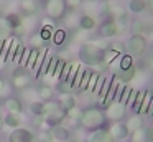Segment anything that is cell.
I'll return each mask as SVG.
<instances>
[{"instance_id": "obj_40", "label": "cell", "mask_w": 153, "mask_h": 142, "mask_svg": "<svg viewBox=\"0 0 153 142\" xmlns=\"http://www.w3.org/2000/svg\"><path fill=\"white\" fill-rule=\"evenodd\" d=\"M150 99H152V91H148V89H146V94H145V99H143V102H142V107H140V114H146V112H148Z\"/></svg>"}, {"instance_id": "obj_43", "label": "cell", "mask_w": 153, "mask_h": 142, "mask_svg": "<svg viewBox=\"0 0 153 142\" xmlns=\"http://www.w3.org/2000/svg\"><path fill=\"white\" fill-rule=\"evenodd\" d=\"M64 66H66V59L59 58V61H58V65H56V69H54V73H53V78L59 79V76H61V73H63Z\"/></svg>"}, {"instance_id": "obj_29", "label": "cell", "mask_w": 153, "mask_h": 142, "mask_svg": "<svg viewBox=\"0 0 153 142\" xmlns=\"http://www.w3.org/2000/svg\"><path fill=\"white\" fill-rule=\"evenodd\" d=\"M40 50L41 48H33V46H30V56H28V61H27V69L28 71L33 69L35 63H36V58H38V55H40Z\"/></svg>"}, {"instance_id": "obj_1", "label": "cell", "mask_w": 153, "mask_h": 142, "mask_svg": "<svg viewBox=\"0 0 153 142\" xmlns=\"http://www.w3.org/2000/svg\"><path fill=\"white\" fill-rule=\"evenodd\" d=\"M81 63L87 66H100L105 63V50L97 45V41H84L77 51Z\"/></svg>"}, {"instance_id": "obj_42", "label": "cell", "mask_w": 153, "mask_h": 142, "mask_svg": "<svg viewBox=\"0 0 153 142\" xmlns=\"http://www.w3.org/2000/svg\"><path fill=\"white\" fill-rule=\"evenodd\" d=\"M130 92H132V88H128V86L123 84V89H122V96H120L119 102H122V104L127 106V102H128V98H130Z\"/></svg>"}, {"instance_id": "obj_8", "label": "cell", "mask_w": 153, "mask_h": 142, "mask_svg": "<svg viewBox=\"0 0 153 142\" xmlns=\"http://www.w3.org/2000/svg\"><path fill=\"white\" fill-rule=\"evenodd\" d=\"M110 132V135L114 137V140H127V139L130 137V131L128 127H127V124H123V122L117 121V122H112L110 124V127H107Z\"/></svg>"}, {"instance_id": "obj_21", "label": "cell", "mask_w": 153, "mask_h": 142, "mask_svg": "<svg viewBox=\"0 0 153 142\" xmlns=\"http://www.w3.org/2000/svg\"><path fill=\"white\" fill-rule=\"evenodd\" d=\"M58 102H59L61 109H64V111H69V109H73L76 104V98H74V94H61V98L58 99Z\"/></svg>"}, {"instance_id": "obj_13", "label": "cell", "mask_w": 153, "mask_h": 142, "mask_svg": "<svg viewBox=\"0 0 153 142\" xmlns=\"http://www.w3.org/2000/svg\"><path fill=\"white\" fill-rule=\"evenodd\" d=\"M50 132H51L53 140H56V142H68L71 139V131L63 124H58L54 127H51Z\"/></svg>"}, {"instance_id": "obj_3", "label": "cell", "mask_w": 153, "mask_h": 142, "mask_svg": "<svg viewBox=\"0 0 153 142\" xmlns=\"http://www.w3.org/2000/svg\"><path fill=\"white\" fill-rule=\"evenodd\" d=\"M10 83L13 86V89L17 91H25L28 86L31 84V78L30 74L27 73V68H17L12 71V76H10Z\"/></svg>"}, {"instance_id": "obj_44", "label": "cell", "mask_w": 153, "mask_h": 142, "mask_svg": "<svg viewBox=\"0 0 153 142\" xmlns=\"http://www.w3.org/2000/svg\"><path fill=\"white\" fill-rule=\"evenodd\" d=\"M38 140H40V142H54L53 137H51L50 129H46V131H41L40 134H38Z\"/></svg>"}, {"instance_id": "obj_6", "label": "cell", "mask_w": 153, "mask_h": 142, "mask_svg": "<svg viewBox=\"0 0 153 142\" xmlns=\"http://www.w3.org/2000/svg\"><path fill=\"white\" fill-rule=\"evenodd\" d=\"M7 142H35V134L30 129L18 127V129H13L8 134Z\"/></svg>"}, {"instance_id": "obj_5", "label": "cell", "mask_w": 153, "mask_h": 142, "mask_svg": "<svg viewBox=\"0 0 153 142\" xmlns=\"http://www.w3.org/2000/svg\"><path fill=\"white\" fill-rule=\"evenodd\" d=\"M66 3L64 0H48L46 5H45V12L50 18L53 20H59L66 15Z\"/></svg>"}, {"instance_id": "obj_52", "label": "cell", "mask_w": 153, "mask_h": 142, "mask_svg": "<svg viewBox=\"0 0 153 142\" xmlns=\"http://www.w3.org/2000/svg\"><path fill=\"white\" fill-rule=\"evenodd\" d=\"M2 127H4V117L0 116V131H2Z\"/></svg>"}, {"instance_id": "obj_16", "label": "cell", "mask_w": 153, "mask_h": 142, "mask_svg": "<svg viewBox=\"0 0 153 142\" xmlns=\"http://www.w3.org/2000/svg\"><path fill=\"white\" fill-rule=\"evenodd\" d=\"M4 106L7 112H15V114H22L23 112V104H22V101L18 98H7Z\"/></svg>"}, {"instance_id": "obj_31", "label": "cell", "mask_w": 153, "mask_h": 142, "mask_svg": "<svg viewBox=\"0 0 153 142\" xmlns=\"http://www.w3.org/2000/svg\"><path fill=\"white\" fill-rule=\"evenodd\" d=\"M130 32H132V35H143V32H145V23L142 20H133L132 25H130Z\"/></svg>"}, {"instance_id": "obj_30", "label": "cell", "mask_w": 153, "mask_h": 142, "mask_svg": "<svg viewBox=\"0 0 153 142\" xmlns=\"http://www.w3.org/2000/svg\"><path fill=\"white\" fill-rule=\"evenodd\" d=\"M66 38H68V35H66V30H63V28H58V30H54V33H53V41H54V45H63L64 41H66Z\"/></svg>"}, {"instance_id": "obj_50", "label": "cell", "mask_w": 153, "mask_h": 142, "mask_svg": "<svg viewBox=\"0 0 153 142\" xmlns=\"http://www.w3.org/2000/svg\"><path fill=\"white\" fill-rule=\"evenodd\" d=\"M148 116H153V94H152V99H150V106H148Z\"/></svg>"}, {"instance_id": "obj_11", "label": "cell", "mask_w": 153, "mask_h": 142, "mask_svg": "<svg viewBox=\"0 0 153 142\" xmlns=\"http://www.w3.org/2000/svg\"><path fill=\"white\" fill-rule=\"evenodd\" d=\"M132 142H153V127L152 125H142L132 132Z\"/></svg>"}, {"instance_id": "obj_56", "label": "cell", "mask_w": 153, "mask_h": 142, "mask_svg": "<svg viewBox=\"0 0 153 142\" xmlns=\"http://www.w3.org/2000/svg\"><path fill=\"white\" fill-rule=\"evenodd\" d=\"M104 2H109V0H104Z\"/></svg>"}, {"instance_id": "obj_20", "label": "cell", "mask_w": 153, "mask_h": 142, "mask_svg": "<svg viewBox=\"0 0 153 142\" xmlns=\"http://www.w3.org/2000/svg\"><path fill=\"white\" fill-rule=\"evenodd\" d=\"M48 55H50L48 46H43V48L40 50V55H38V58H36V63H35L33 69H31V71H35V76H36V78H38V74H40V69H41V66H43V63L46 61Z\"/></svg>"}, {"instance_id": "obj_4", "label": "cell", "mask_w": 153, "mask_h": 142, "mask_svg": "<svg viewBox=\"0 0 153 142\" xmlns=\"http://www.w3.org/2000/svg\"><path fill=\"white\" fill-rule=\"evenodd\" d=\"M146 43H148V40L145 35H132L127 41V51L132 56H140L145 53Z\"/></svg>"}, {"instance_id": "obj_22", "label": "cell", "mask_w": 153, "mask_h": 142, "mask_svg": "<svg viewBox=\"0 0 153 142\" xmlns=\"http://www.w3.org/2000/svg\"><path fill=\"white\" fill-rule=\"evenodd\" d=\"M22 46V40L18 36H12V43H10V50H8V55H7V61H13L15 56H17L18 50Z\"/></svg>"}, {"instance_id": "obj_24", "label": "cell", "mask_w": 153, "mask_h": 142, "mask_svg": "<svg viewBox=\"0 0 153 142\" xmlns=\"http://www.w3.org/2000/svg\"><path fill=\"white\" fill-rule=\"evenodd\" d=\"M28 109H30V112L35 116V117L45 114V104H43V101H40V99H33V101H30Z\"/></svg>"}, {"instance_id": "obj_15", "label": "cell", "mask_w": 153, "mask_h": 142, "mask_svg": "<svg viewBox=\"0 0 153 142\" xmlns=\"http://www.w3.org/2000/svg\"><path fill=\"white\" fill-rule=\"evenodd\" d=\"M77 26H79L81 30H84V32H91V30H94L97 26V22L92 15L86 13V15H81L79 18H77Z\"/></svg>"}, {"instance_id": "obj_10", "label": "cell", "mask_w": 153, "mask_h": 142, "mask_svg": "<svg viewBox=\"0 0 153 142\" xmlns=\"http://www.w3.org/2000/svg\"><path fill=\"white\" fill-rule=\"evenodd\" d=\"M43 119H45V124L43 125H46L48 129H51V127H54V125H58V124H63V121L66 119V111L59 107V109H56L54 112L45 114Z\"/></svg>"}, {"instance_id": "obj_48", "label": "cell", "mask_w": 153, "mask_h": 142, "mask_svg": "<svg viewBox=\"0 0 153 142\" xmlns=\"http://www.w3.org/2000/svg\"><path fill=\"white\" fill-rule=\"evenodd\" d=\"M97 79H99V74H97L96 71L92 73V76H91V81H89V86H87V89H89L91 92L94 91V88H96V83H97Z\"/></svg>"}, {"instance_id": "obj_57", "label": "cell", "mask_w": 153, "mask_h": 142, "mask_svg": "<svg viewBox=\"0 0 153 142\" xmlns=\"http://www.w3.org/2000/svg\"><path fill=\"white\" fill-rule=\"evenodd\" d=\"M152 66H153V61H152Z\"/></svg>"}, {"instance_id": "obj_54", "label": "cell", "mask_w": 153, "mask_h": 142, "mask_svg": "<svg viewBox=\"0 0 153 142\" xmlns=\"http://www.w3.org/2000/svg\"><path fill=\"white\" fill-rule=\"evenodd\" d=\"M122 142H132V140H130V139H127V140H122Z\"/></svg>"}, {"instance_id": "obj_37", "label": "cell", "mask_w": 153, "mask_h": 142, "mask_svg": "<svg viewBox=\"0 0 153 142\" xmlns=\"http://www.w3.org/2000/svg\"><path fill=\"white\" fill-rule=\"evenodd\" d=\"M73 89L74 88L68 81H59V83H58V86H56V91L59 92V94H69Z\"/></svg>"}, {"instance_id": "obj_39", "label": "cell", "mask_w": 153, "mask_h": 142, "mask_svg": "<svg viewBox=\"0 0 153 142\" xmlns=\"http://www.w3.org/2000/svg\"><path fill=\"white\" fill-rule=\"evenodd\" d=\"M30 45L33 46V48H43L45 40L41 38V35H40V33H35V35L30 38Z\"/></svg>"}, {"instance_id": "obj_25", "label": "cell", "mask_w": 153, "mask_h": 142, "mask_svg": "<svg viewBox=\"0 0 153 142\" xmlns=\"http://www.w3.org/2000/svg\"><path fill=\"white\" fill-rule=\"evenodd\" d=\"M38 33L41 35V38H43L45 41H48V40L53 38L54 25H53V23H50V22H45L43 25H41V28H40V32H38Z\"/></svg>"}, {"instance_id": "obj_46", "label": "cell", "mask_w": 153, "mask_h": 142, "mask_svg": "<svg viewBox=\"0 0 153 142\" xmlns=\"http://www.w3.org/2000/svg\"><path fill=\"white\" fill-rule=\"evenodd\" d=\"M104 83H105V78H102V76H99V79H97V83H96V88H94V94H97L99 96L100 94V91H102V86H104Z\"/></svg>"}, {"instance_id": "obj_36", "label": "cell", "mask_w": 153, "mask_h": 142, "mask_svg": "<svg viewBox=\"0 0 153 142\" xmlns=\"http://www.w3.org/2000/svg\"><path fill=\"white\" fill-rule=\"evenodd\" d=\"M43 104H45V114L54 112L56 109H59V107H61L59 102H58V101H53V99H50V101H43ZM45 114H43V116H45Z\"/></svg>"}, {"instance_id": "obj_38", "label": "cell", "mask_w": 153, "mask_h": 142, "mask_svg": "<svg viewBox=\"0 0 153 142\" xmlns=\"http://www.w3.org/2000/svg\"><path fill=\"white\" fill-rule=\"evenodd\" d=\"M58 61H59V56H54V55L50 56V65H48V69H46V74H45V76H53Z\"/></svg>"}, {"instance_id": "obj_2", "label": "cell", "mask_w": 153, "mask_h": 142, "mask_svg": "<svg viewBox=\"0 0 153 142\" xmlns=\"http://www.w3.org/2000/svg\"><path fill=\"white\" fill-rule=\"evenodd\" d=\"M105 112L102 111V107H87L82 111V114H81V125H82L84 129H87V131H97V129L100 127H105Z\"/></svg>"}, {"instance_id": "obj_27", "label": "cell", "mask_w": 153, "mask_h": 142, "mask_svg": "<svg viewBox=\"0 0 153 142\" xmlns=\"http://www.w3.org/2000/svg\"><path fill=\"white\" fill-rule=\"evenodd\" d=\"M145 94H146V89H142V91H137L135 94V101L132 104V111L133 114H140V107H142V102L145 99Z\"/></svg>"}, {"instance_id": "obj_55", "label": "cell", "mask_w": 153, "mask_h": 142, "mask_svg": "<svg viewBox=\"0 0 153 142\" xmlns=\"http://www.w3.org/2000/svg\"><path fill=\"white\" fill-rule=\"evenodd\" d=\"M87 2H96V0H87Z\"/></svg>"}, {"instance_id": "obj_17", "label": "cell", "mask_w": 153, "mask_h": 142, "mask_svg": "<svg viewBox=\"0 0 153 142\" xmlns=\"http://www.w3.org/2000/svg\"><path fill=\"white\" fill-rule=\"evenodd\" d=\"M115 79H119V83H130L133 78H135V68H128V69H117V73H115V76H114Z\"/></svg>"}, {"instance_id": "obj_41", "label": "cell", "mask_w": 153, "mask_h": 142, "mask_svg": "<svg viewBox=\"0 0 153 142\" xmlns=\"http://www.w3.org/2000/svg\"><path fill=\"white\" fill-rule=\"evenodd\" d=\"M84 69L81 65H77V69H76V76H74V83H73V88H79L81 84V79H82V74H84Z\"/></svg>"}, {"instance_id": "obj_18", "label": "cell", "mask_w": 153, "mask_h": 142, "mask_svg": "<svg viewBox=\"0 0 153 142\" xmlns=\"http://www.w3.org/2000/svg\"><path fill=\"white\" fill-rule=\"evenodd\" d=\"M20 10L23 15L31 17L38 12V5L35 0H20Z\"/></svg>"}, {"instance_id": "obj_26", "label": "cell", "mask_w": 153, "mask_h": 142, "mask_svg": "<svg viewBox=\"0 0 153 142\" xmlns=\"http://www.w3.org/2000/svg\"><path fill=\"white\" fill-rule=\"evenodd\" d=\"M4 20L8 23V25H10V28H12V33H13V28H15V26H18L22 22H23V18H22V17L18 15V13H15V12H10V13H7Z\"/></svg>"}, {"instance_id": "obj_34", "label": "cell", "mask_w": 153, "mask_h": 142, "mask_svg": "<svg viewBox=\"0 0 153 142\" xmlns=\"http://www.w3.org/2000/svg\"><path fill=\"white\" fill-rule=\"evenodd\" d=\"M81 114H82V111H81V107H77V106H74L73 109H69V111H66V119H69V121H79V119H81Z\"/></svg>"}, {"instance_id": "obj_14", "label": "cell", "mask_w": 153, "mask_h": 142, "mask_svg": "<svg viewBox=\"0 0 153 142\" xmlns=\"http://www.w3.org/2000/svg\"><path fill=\"white\" fill-rule=\"evenodd\" d=\"M22 122H23V119H22V114H15V112H7V114L4 116V125L8 129H18L22 127Z\"/></svg>"}, {"instance_id": "obj_51", "label": "cell", "mask_w": 153, "mask_h": 142, "mask_svg": "<svg viewBox=\"0 0 153 142\" xmlns=\"http://www.w3.org/2000/svg\"><path fill=\"white\" fill-rule=\"evenodd\" d=\"M146 8H150V12L153 15V0H146Z\"/></svg>"}, {"instance_id": "obj_7", "label": "cell", "mask_w": 153, "mask_h": 142, "mask_svg": "<svg viewBox=\"0 0 153 142\" xmlns=\"http://www.w3.org/2000/svg\"><path fill=\"white\" fill-rule=\"evenodd\" d=\"M125 109H127L125 104H122L119 101H114L112 104H109L105 107V117L110 119L112 122H117L125 116Z\"/></svg>"}, {"instance_id": "obj_53", "label": "cell", "mask_w": 153, "mask_h": 142, "mask_svg": "<svg viewBox=\"0 0 153 142\" xmlns=\"http://www.w3.org/2000/svg\"><path fill=\"white\" fill-rule=\"evenodd\" d=\"M148 38H150V40H152V41H153V32L150 33V36H148Z\"/></svg>"}, {"instance_id": "obj_49", "label": "cell", "mask_w": 153, "mask_h": 142, "mask_svg": "<svg viewBox=\"0 0 153 142\" xmlns=\"http://www.w3.org/2000/svg\"><path fill=\"white\" fill-rule=\"evenodd\" d=\"M5 88H7V81H5V79L2 78V76H0V94H2V92L5 91Z\"/></svg>"}, {"instance_id": "obj_45", "label": "cell", "mask_w": 153, "mask_h": 142, "mask_svg": "<svg viewBox=\"0 0 153 142\" xmlns=\"http://www.w3.org/2000/svg\"><path fill=\"white\" fill-rule=\"evenodd\" d=\"M64 3H66V8L76 10L77 7L82 5V0H64Z\"/></svg>"}, {"instance_id": "obj_23", "label": "cell", "mask_w": 153, "mask_h": 142, "mask_svg": "<svg viewBox=\"0 0 153 142\" xmlns=\"http://www.w3.org/2000/svg\"><path fill=\"white\" fill-rule=\"evenodd\" d=\"M143 125V119H142V114H133L128 117V121H127V127H128L130 134L132 132H135L137 129H140Z\"/></svg>"}, {"instance_id": "obj_28", "label": "cell", "mask_w": 153, "mask_h": 142, "mask_svg": "<svg viewBox=\"0 0 153 142\" xmlns=\"http://www.w3.org/2000/svg\"><path fill=\"white\" fill-rule=\"evenodd\" d=\"M127 7L132 13H140L146 8V0H130Z\"/></svg>"}, {"instance_id": "obj_32", "label": "cell", "mask_w": 153, "mask_h": 142, "mask_svg": "<svg viewBox=\"0 0 153 142\" xmlns=\"http://www.w3.org/2000/svg\"><path fill=\"white\" fill-rule=\"evenodd\" d=\"M92 69L86 68L84 69V74H82V79H81V84H79V89L81 91H86L87 86H89V81H91V76H92Z\"/></svg>"}, {"instance_id": "obj_12", "label": "cell", "mask_w": 153, "mask_h": 142, "mask_svg": "<svg viewBox=\"0 0 153 142\" xmlns=\"http://www.w3.org/2000/svg\"><path fill=\"white\" fill-rule=\"evenodd\" d=\"M86 142H114V137L110 135L107 127H100L97 131H92L87 135Z\"/></svg>"}, {"instance_id": "obj_35", "label": "cell", "mask_w": 153, "mask_h": 142, "mask_svg": "<svg viewBox=\"0 0 153 142\" xmlns=\"http://www.w3.org/2000/svg\"><path fill=\"white\" fill-rule=\"evenodd\" d=\"M12 35V28L4 18H0V38H8Z\"/></svg>"}, {"instance_id": "obj_47", "label": "cell", "mask_w": 153, "mask_h": 142, "mask_svg": "<svg viewBox=\"0 0 153 142\" xmlns=\"http://www.w3.org/2000/svg\"><path fill=\"white\" fill-rule=\"evenodd\" d=\"M13 32H15V35H17V36H20V35H23V33L28 32V26L25 25V22H22L18 26H15V28H13Z\"/></svg>"}, {"instance_id": "obj_33", "label": "cell", "mask_w": 153, "mask_h": 142, "mask_svg": "<svg viewBox=\"0 0 153 142\" xmlns=\"http://www.w3.org/2000/svg\"><path fill=\"white\" fill-rule=\"evenodd\" d=\"M133 66V56L132 55H122L120 56V65H119V68L120 69H128V68H132Z\"/></svg>"}, {"instance_id": "obj_9", "label": "cell", "mask_w": 153, "mask_h": 142, "mask_svg": "<svg viewBox=\"0 0 153 142\" xmlns=\"http://www.w3.org/2000/svg\"><path fill=\"white\" fill-rule=\"evenodd\" d=\"M99 33L102 38H114L119 33V23L114 20V17H109L107 20L102 22V25L99 28Z\"/></svg>"}, {"instance_id": "obj_19", "label": "cell", "mask_w": 153, "mask_h": 142, "mask_svg": "<svg viewBox=\"0 0 153 142\" xmlns=\"http://www.w3.org/2000/svg\"><path fill=\"white\" fill-rule=\"evenodd\" d=\"M53 94L54 89L50 84H41L36 89V98H40V101H50V99H53Z\"/></svg>"}]
</instances>
